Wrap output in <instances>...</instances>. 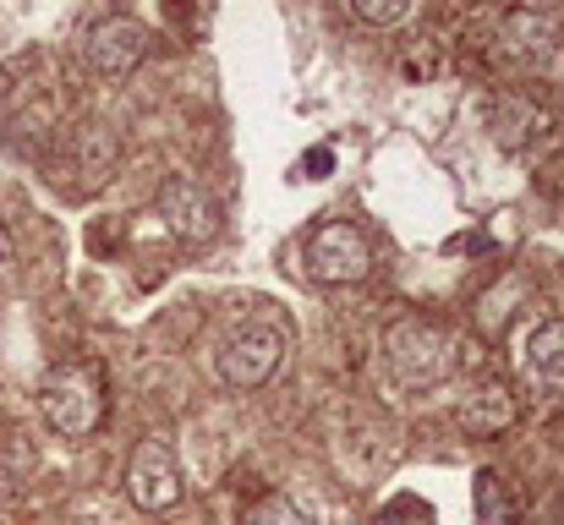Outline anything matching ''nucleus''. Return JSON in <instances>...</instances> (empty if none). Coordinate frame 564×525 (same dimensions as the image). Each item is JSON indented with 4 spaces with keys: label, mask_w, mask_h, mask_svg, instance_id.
Returning a JSON list of instances; mask_svg holds the SVG:
<instances>
[{
    "label": "nucleus",
    "mask_w": 564,
    "mask_h": 525,
    "mask_svg": "<svg viewBox=\"0 0 564 525\" xmlns=\"http://www.w3.org/2000/svg\"><path fill=\"white\" fill-rule=\"evenodd\" d=\"M383 367L400 389H433L449 378L455 367V340L438 329V324H422V318H405L383 335Z\"/></svg>",
    "instance_id": "obj_1"
},
{
    "label": "nucleus",
    "mask_w": 564,
    "mask_h": 525,
    "mask_svg": "<svg viewBox=\"0 0 564 525\" xmlns=\"http://www.w3.org/2000/svg\"><path fill=\"white\" fill-rule=\"evenodd\" d=\"M39 411L61 438H88L105 422V389L88 367H55L39 383Z\"/></svg>",
    "instance_id": "obj_2"
},
{
    "label": "nucleus",
    "mask_w": 564,
    "mask_h": 525,
    "mask_svg": "<svg viewBox=\"0 0 564 525\" xmlns=\"http://www.w3.org/2000/svg\"><path fill=\"white\" fill-rule=\"evenodd\" d=\"M307 274L313 280H324V285H357V280H368V269H373V247H368V236L357 230V225H346V219H329V225H318L313 236H307Z\"/></svg>",
    "instance_id": "obj_3"
},
{
    "label": "nucleus",
    "mask_w": 564,
    "mask_h": 525,
    "mask_svg": "<svg viewBox=\"0 0 564 525\" xmlns=\"http://www.w3.org/2000/svg\"><path fill=\"white\" fill-rule=\"evenodd\" d=\"M280 361H285V335L274 324H247L219 346V378L230 389H258L280 372Z\"/></svg>",
    "instance_id": "obj_4"
},
{
    "label": "nucleus",
    "mask_w": 564,
    "mask_h": 525,
    "mask_svg": "<svg viewBox=\"0 0 564 525\" xmlns=\"http://www.w3.org/2000/svg\"><path fill=\"white\" fill-rule=\"evenodd\" d=\"M127 499L143 510V515H165L182 504V466L171 455V444L160 438H143L132 449V466H127Z\"/></svg>",
    "instance_id": "obj_5"
},
{
    "label": "nucleus",
    "mask_w": 564,
    "mask_h": 525,
    "mask_svg": "<svg viewBox=\"0 0 564 525\" xmlns=\"http://www.w3.org/2000/svg\"><path fill=\"white\" fill-rule=\"evenodd\" d=\"M83 50H88V66L99 77H127L149 55V28L132 22V17H105V22L88 28V44Z\"/></svg>",
    "instance_id": "obj_6"
},
{
    "label": "nucleus",
    "mask_w": 564,
    "mask_h": 525,
    "mask_svg": "<svg viewBox=\"0 0 564 525\" xmlns=\"http://www.w3.org/2000/svg\"><path fill=\"white\" fill-rule=\"evenodd\" d=\"M554 50H560V17H554V11L521 6V11H510V17L499 22V55H505V61L538 66V61H549Z\"/></svg>",
    "instance_id": "obj_7"
},
{
    "label": "nucleus",
    "mask_w": 564,
    "mask_h": 525,
    "mask_svg": "<svg viewBox=\"0 0 564 525\" xmlns=\"http://www.w3.org/2000/svg\"><path fill=\"white\" fill-rule=\"evenodd\" d=\"M160 214H165V225H171L182 241H208V236L219 230V208L208 203V192H203L192 175H171V181L160 186Z\"/></svg>",
    "instance_id": "obj_8"
},
{
    "label": "nucleus",
    "mask_w": 564,
    "mask_h": 525,
    "mask_svg": "<svg viewBox=\"0 0 564 525\" xmlns=\"http://www.w3.org/2000/svg\"><path fill=\"white\" fill-rule=\"evenodd\" d=\"M527 378L543 389V394H560L564 400V318L543 324L527 346Z\"/></svg>",
    "instance_id": "obj_9"
},
{
    "label": "nucleus",
    "mask_w": 564,
    "mask_h": 525,
    "mask_svg": "<svg viewBox=\"0 0 564 525\" xmlns=\"http://www.w3.org/2000/svg\"><path fill=\"white\" fill-rule=\"evenodd\" d=\"M494 127H499V143H505V149H527L532 132H549V116H543L532 99H510V105H499Z\"/></svg>",
    "instance_id": "obj_10"
},
{
    "label": "nucleus",
    "mask_w": 564,
    "mask_h": 525,
    "mask_svg": "<svg viewBox=\"0 0 564 525\" xmlns=\"http://www.w3.org/2000/svg\"><path fill=\"white\" fill-rule=\"evenodd\" d=\"M477 525H516V499L494 471L477 477Z\"/></svg>",
    "instance_id": "obj_11"
},
{
    "label": "nucleus",
    "mask_w": 564,
    "mask_h": 525,
    "mask_svg": "<svg viewBox=\"0 0 564 525\" xmlns=\"http://www.w3.org/2000/svg\"><path fill=\"white\" fill-rule=\"evenodd\" d=\"M247 525H313V521H307V510H302V504H291V499H280V493H274V499H263V504L247 515Z\"/></svg>",
    "instance_id": "obj_12"
},
{
    "label": "nucleus",
    "mask_w": 564,
    "mask_h": 525,
    "mask_svg": "<svg viewBox=\"0 0 564 525\" xmlns=\"http://www.w3.org/2000/svg\"><path fill=\"white\" fill-rule=\"evenodd\" d=\"M373 525H433V510L422 504V499H411V493H400L394 504H383L378 510Z\"/></svg>",
    "instance_id": "obj_13"
},
{
    "label": "nucleus",
    "mask_w": 564,
    "mask_h": 525,
    "mask_svg": "<svg viewBox=\"0 0 564 525\" xmlns=\"http://www.w3.org/2000/svg\"><path fill=\"white\" fill-rule=\"evenodd\" d=\"M362 22H373V28H389V22H405L411 17V6H400V0H357L351 6Z\"/></svg>",
    "instance_id": "obj_14"
},
{
    "label": "nucleus",
    "mask_w": 564,
    "mask_h": 525,
    "mask_svg": "<svg viewBox=\"0 0 564 525\" xmlns=\"http://www.w3.org/2000/svg\"><path fill=\"white\" fill-rule=\"evenodd\" d=\"M329 165H335V154H329V149H313V154L302 160V181H318Z\"/></svg>",
    "instance_id": "obj_15"
},
{
    "label": "nucleus",
    "mask_w": 564,
    "mask_h": 525,
    "mask_svg": "<svg viewBox=\"0 0 564 525\" xmlns=\"http://www.w3.org/2000/svg\"><path fill=\"white\" fill-rule=\"evenodd\" d=\"M11 499V477H6V466H0V504Z\"/></svg>",
    "instance_id": "obj_16"
},
{
    "label": "nucleus",
    "mask_w": 564,
    "mask_h": 525,
    "mask_svg": "<svg viewBox=\"0 0 564 525\" xmlns=\"http://www.w3.org/2000/svg\"><path fill=\"white\" fill-rule=\"evenodd\" d=\"M0 263H6V241H0Z\"/></svg>",
    "instance_id": "obj_17"
},
{
    "label": "nucleus",
    "mask_w": 564,
    "mask_h": 525,
    "mask_svg": "<svg viewBox=\"0 0 564 525\" xmlns=\"http://www.w3.org/2000/svg\"><path fill=\"white\" fill-rule=\"evenodd\" d=\"M0 525H6V521H0Z\"/></svg>",
    "instance_id": "obj_18"
}]
</instances>
